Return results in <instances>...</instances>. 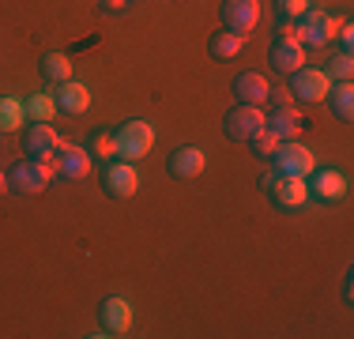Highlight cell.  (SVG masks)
I'll return each instance as SVG.
<instances>
[{
    "instance_id": "6da1fadb",
    "label": "cell",
    "mask_w": 354,
    "mask_h": 339,
    "mask_svg": "<svg viewBox=\"0 0 354 339\" xmlns=\"http://www.w3.org/2000/svg\"><path fill=\"white\" fill-rule=\"evenodd\" d=\"M53 181V166L38 163V158H19L12 170H8V189L19 192V196H41Z\"/></svg>"
},
{
    "instance_id": "7a4b0ae2",
    "label": "cell",
    "mask_w": 354,
    "mask_h": 339,
    "mask_svg": "<svg viewBox=\"0 0 354 339\" xmlns=\"http://www.w3.org/2000/svg\"><path fill=\"white\" fill-rule=\"evenodd\" d=\"M268 61H272V68H275V72H283V75L298 72V68L306 64V46L298 42L294 23H283V27H279V34H275V42H272V49H268Z\"/></svg>"
},
{
    "instance_id": "3957f363",
    "label": "cell",
    "mask_w": 354,
    "mask_h": 339,
    "mask_svg": "<svg viewBox=\"0 0 354 339\" xmlns=\"http://www.w3.org/2000/svg\"><path fill=\"white\" fill-rule=\"evenodd\" d=\"M264 192L272 196L275 208H283V211H298V208H306V200H309V181L306 177H286V174H264Z\"/></svg>"
},
{
    "instance_id": "277c9868",
    "label": "cell",
    "mask_w": 354,
    "mask_h": 339,
    "mask_svg": "<svg viewBox=\"0 0 354 339\" xmlns=\"http://www.w3.org/2000/svg\"><path fill=\"white\" fill-rule=\"evenodd\" d=\"M294 23H298L294 30H298V42H301V46H306V49H324L328 42H332L335 23H339V19H335L332 12H324V8H313V4H309L306 12H301V19H294Z\"/></svg>"
},
{
    "instance_id": "5b68a950",
    "label": "cell",
    "mask_w": 354,
    "mask_h": 339,
    "mask_svg": "<svg viewBox=\"0 0 354 339\" xmlns=\"http://www.w3.org/2000/svg\"><path fill=\"white\" fill-rule=\"evenodd\" d=\"M113 143H117V158L136 163V158H143L155 147V129H151L147 121H124L121 129L113 132Z\"/></svg>"
},
{
    "instance_id": "8992f818",
    "label": "cell",
    "mask_w": 354,
    "mask_h": 339,
    "mask_svg": "<svg viewBox=\"0 0 354 339\" xmlns=\"http://www.w3.org/2000/svg\"><path fill=\"white\" fill-rule=\"evenodd\" d=\"M272 170L275 174H286V177H309L317 170V158L306 143H294V140H283L272 155Z\"/></svg>"
},
{
    "instance_id": "52a82bcc",
    "label": "cell",
    "mask_w": 354,
    "mask_h": 339,
    "mask_svg": "<svg viewBox=\"0 0 354 339\" xmlns=\"http://www.w3.org/2000/svg\"><path fill=\"white\" fill-rule=\"evenodd\" d=\"M328 87H332V80H328L324 68H306L301 64L298 72H290V83H286V91H290L294 102H324Z\"/></svg>"
},
{
    "instance_id": "ba28073f",
    "label": "cell",
    "mask_w": 354,
    "mask_h": 339,
    "mask_svg": "<svg viewBox=\"0 0 354 339\" xmlns=\"http://www.w3.org/2000/svg\"><path fill=\"white\" fill-rule=\"evenodd\" d=\"M140 189V174L132 163H124V158H113V163H106L102 170V192L109 200H132Z\"/></svg>"
},
{
    "instance_id": "9c48e42d",
    "label": "cell",
    "mask_w": 354,
    "mask_h": 339,
    "mask_svg": "<svg viewBox=\"0 0 354 339\" xmlns=\"http://www.w3.org/2000/svg\"><path fill=\"white\" fill-rule=\"evenodd\" d=\"M257 129H264V106H234L230 113L223 117V132L230 143H245Z\"/></svg>"
},
{
    "instance_id": "30bf717a",
    "label": "cell",
    "mask_w": 354,
    "mask_h": 339,
    "mask_svg": "<svg viewBox=\"0 0 354 339\" xmlns=\"http://www.w3.org/2000/svg\"><path fill=\"white\" fill-rule=\"evenodd\" d=\"M49 166H53V177L80 181V177L91 174V155L83 147H75V143H61V147H57V155L49 158Z\"/></svg>"
},
{
    "instance_id": "8fae6325",
    "label": "cell",
    "mask_w": 354,
    "mask_h": 339,
    "mask_svg": "<svg viewBox=\"0 0 354 339\" xmlns=\"http://www.w3.org/2000/svg\"><path fill=\"white\" fill-rule=\"evenodd\" d=\"M218 15H223V27L234 30V34H245L260 23V0H223V8H218Z\"/></svg>"
},
{
    "instance_id": "7c38bea8",
    "label": "cell",
    "mask_w": 354,
    "mask_h": 339,
    "mask_svg": "<svg viewBox=\"0 0 354 339\" xmlns=\"http://www.w3.org/2000/svg\"><path fill=\"white\" fill-rule=\"evenodd\" d=\"M204 166H207L204 151L192 147V143H185V147H174V151H170V158H166V174L177 177V181L200 177V174H204Z\"/></svg>"
},
{
    "instance_id": "4fadbf2b",
    "label": "cell",
    "mask_w": 354,
    "mask_h": 339,
    "mask_svg": "<svg viewBox=\"0 0 354 339\" xmlns=\"http://www.w3.org/2000/svg\"><path fill=\"white\" fill-rule=\"evenodd\" d=\"M61 147V136H57L53 125H30L27 136H23V151L27 158H38V163H49Z\"/></svg>"
},
{
    "instance_id": "5bb4252c",
    "label": "cell",
    "mask_w": 354,
    "mask_h": 339,
    "mask_svg": "<svg viewBox=\"0 0 354 339\" xmlns=\"http://www.w3.org/2000/svg\"><path fill=\"white\" fill-rule=\"evenodd\" d=\"M98 324L106 328L109 336H124L132 328V305L129 298H121V294H113V298H106L98 305Z\"/></svg>"
},
{
    "instance_id": "9a60e30c",
    "label": "cell",
    "mask_w": 354,
    "mask_h": 339,
    "mask_svg": "<svg viewBox=\"0 0 354 339\" xmlns=\"http://www.w3.org/2000/svg\"><path fill=\"white\" fill-rule=\"evenodd\" d=\"M306 181H309V196H317L324 203L339 200L343 192H347V177H343L339 170H313Z\"/></svg>"
},
{
    "instance_id": "2e32d148",
    "label": "cell",
    "mask_w": 354,
    "mask_h": 339,
    "mask_svg": "<svg viewBox=\"0 0 354 339\" xmlns=\"http://www.w3.org/2000/svg\"><path fill=\"white\" fill-rule=\"evenodd\" d=\"M301 125H306V117H301L298 106H275L272 113H264V129H272L279 140H294L301 132Z\"/></svg>"
},
{
    "instance_id": "e0dca14e",
    "label": "cell",
    "mask_w": 354,
    "mask_h": 339,
    "mask_svg": "<svg viewBox=\"0 0 354 339\" xmlns=\"http://www.w3.org/2000/svg\"><path fill=\"white\" fill-rule=\"evenodd\" d=\"M53 102H57V109H61V113L83 117V113H87V106H91V91L83 87L80 80H68V83H61V87H57Z\"/></svg>"
},
{
    "instance_id": "ac0fdd59",
    "label": "cell",
    "mask_w": 354,
    "mask_h": 339,
    "mask_svg": "<svg viewBox=\"0 0 354 339\" xmlns=\"http://www.w3.org/2000/svg\"><path fill=\"white\" fill-rule=\"evenodd\" d=\"M268 91H272V83L260 72H241L238 80H234V98H238L241 106H264Z\"/></svg>"
},
{
    "instance_id": "d6986e66",
    "label": "cell",
    "mask_w": 354,
    "mask_h": 339,
    "mask_svg": "<svg viewBox=\"0 0 354 339\" xmlns=\"http://www.w3.org/2000/svg\"><path fill=\"white\" fill-rule=\"evenodd\" d=\"M324 98H328V109H332L335 121H351V117H354V87H351V80L332 83Z\"/></svg>"
},
{
    "instance_id": "ffe728a7",
    "label": "cell",
    "mask_w": 354,
    "mask_h": 339,
    "mask_svg": "<svg viewBox=\"0 0 354 339\" xmlns=\"http://www.w3.org/2000/svg\"><path fill=\"white\" fill-rule=\"evenodd\" d=\"M241 46H245V38L234 34V30H218V34L207 38V53H212V61H218V64L234 61V57L241 53Z\"/></svg>"
},
{
    "instance_id": "44dd1931",
    "label": "cell",
    "mask_w": 354,
    "mask_h": 339,
    "mask_svg": "<svg viewBox=\"0 0 354 339\" xmlns=\"http://www.w3.org/2000/svg\"><path fill=\"white\" fill-rule=\"evenodd\" d=\"M41 80L53 83V87L68 83V80H72V61H68V53H46V57H41Z\"/></svg>"
},
{
    "instance_id": "7402d4cb",
    "label": "cell",
    "mask_w": 354,
    "mask_h": 339,
    "mask_svg": "<svg viewBox=\"0 0 354 339\" xmlns=\"http://www.w3.org/2000/svg\"><path fill=\"white\" fill-rule=\"evenodd\" d=\"M23 121H27V106H23V98H12V95L0 98V132H15Z\"/></svg>"
},
{
    "instance_id": "603a6c76",
    "label": "cell",
    "mask_w": 354,
    "mask_h": 339,
    "mask_svg": "<svg viewBox=\"0 0 354 339\" xmlns=\"http://www.w3.org/2000/svg\"><path fill=\"white\" fill-rule=\"evenodd\" d=\"M23 106H27V117H30V121H38V125H49V121H53V113H57V102H53V95H46V91L30 95Z\"/></svg>"
},
{
    "instance_id": "cb8c5ba5",
    "label": "cell",
    "mask_w": 354,
    "mask_h": 339,
    "mask_svg": "<svg viewBox=\"0 0 354 339\" xmlns=\"http://www.w3.org/2000/svg\"><path fill=\"white\" fill-rule=\"evenodd\" d=\"M279 143H283V140H279V136H275L272 129H257V132H252L249 140H245V147H249L257 158H272Z\"/></svg>"
},
{
    "instance_id": "d4e9b609",
    "label": "cell",
    "mask_w": 354,
    "mask_h": 339,
    "mask_svg": "<svg viewBox=\"0 0 354 339\" xmlns=\"http://www.w3.org/2000/svg\"><path fill=\"white\" fill-rule=\"evenodd\" d=\"M91 163H95V158H102V163H113L117 158V143H113V132H95L91 136Z\"/></svg>"
},
{
    "instance_id": "484cf974",
    "label": "cell",
    "mask_w": 354,
    "mask_h": 339,
    "mask_svg": "<svg viewBox=\"0 0 354 339\" xmlns=\"http://www.w3.org/2000/svg\"><path fill=\"white\" fill-rule=\"evenodd\" d=\"M324 72H328V80H332V83L351 80V75H354V57H351V53H335L332 61H328Z\"/></svg>"
},
{
    "instance_id": "4316f807",
    "label": "cell",
    "mask_w": 354,
    "mask_h": 339,
    "mask_svg": "<svg viewBox=\"0 0 354 339\" xmlns=\"http://www.w3.org/2000/svg\"><path fill=\"white\" fill-rule=\"evenodd\" d=\"M275 8H279V15L290 23V19H301V12L309 8V0H275Z\"/></svg>"
},
{
    "instance_id": "83f0119b",
    "label": "cell",
    "mask_w": 354,
    "mask_h": 339,
    "mask_svg": "<svg viewBox=\"0 0 354 339\" xmlns=\"http://www.w3.org/2000/svg\"><path fill=\"white\" fill-rule=\"evenodd\" d=\"M335 42H339V53H351V46H354V27H351V19H339L335 23V34H332Z\"/></svg>"
},
{
    "instance_id": "f1b7e54d",
    "label": "cell",
    "mask_w": 354,
    "mask_h": 339,
    "mask_svg": "<svg viewBox=\"0 0 354 339\" xmlns=\"http://www.w3.org/2000/svg\"><path fill=\"white\" fill-rule=\"evenodd\" d=\"M268 102H272V109L275 106H294V98H290V91H286V87H272V91H268Z\"/></svg>"
},
{
    "instance_id": "f546056e",
    "label": "cell",
    "mask_w": 354,
    "mask_h": 339,
    "mask_svg": "<svg viewBox=\"0 0 354 339\" xmlns=\"http://www.w3.org/2000/svg\"><path fill=\"white\" fill-rule=\"evenodd\" d=\"M98 8L109 12V15H117V12H124V8H129V0H98Z\"/></svg>"
},
{
    "instance_id": "4dcf8cb0",
    "label": "cell",
    "mask_w": 354,
    "mask_h": 339,
    "mask_svg": "<svg viewBox=\"0 0 354 339\" xmlns=\"http://www.w3.org/2000/svg\"><path fill=\"white\" fill-rule=\"evenodd\" d=\"M4 192H12V189H8V170H0V196Z\"/></svg>"
}]
</instances>
